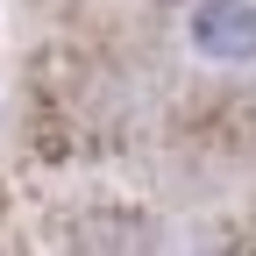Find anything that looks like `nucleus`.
<instances>
[{
  "label": "nucleus",
  "instance_id": "obj_1",
  "mask_svg": "<svg viewBox=\"0 0 256 256\" xmlns=\"http://www.w3.org/2000/svg\"><path fill=\"white\" fill-rule=\"evenodd\" d=\"M192 36H200L206 50H220V57H249V50H256V8H242V0H214V8L192 22Z\"/></svg>",
  "mask_w": 256,
  "mask_h": 256
}]
</instances>
